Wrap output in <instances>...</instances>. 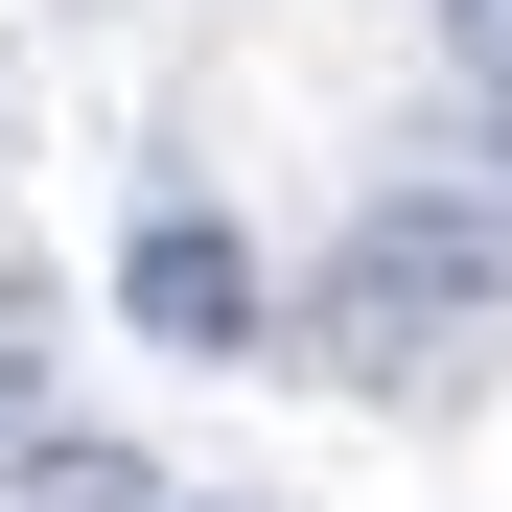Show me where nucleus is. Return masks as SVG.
Here are the masks:
<instances>
[{
  "mask_svg": "<svg viewBox=\"0 0 512 512\" xmlns=\"http://www.w3.org/2000/svg\"><path fill=\"white\" fill-rule=\"evenodd\" d=\"M512 280V256H489V210H443V187H396L350 256H326V373H419V326H466Z\"/></svg>",
  "mask_w": 512,
  "mask_h": 512,
  "instance_id": "1",
  "label": "nucleus"
},
{
  "mask_svg": "<svg viewBox=\"0 0 512 512\" xmlns=\"http://www.w3.org/2000/svg\"><path fill=\"white\" fill-rule=\"evenodd\" d=\"M117 303H140V350H187V373H233V350H256V256H233V210H140V256H117Z\"/></svg>",
  "mask_w": 512,
  "mask_h": 512,
  "instance_id": "2",
  "label": "nucleus"
},
{
  "mask_svg": "<svg viewBox=\"0 0 512 512\" xmlns=\"http://www.w3.org/2000/svg\"><path fill=\"white\" fill-rule=\"evenodd\" d=\"M24 512H163V489H140L117 443H24Z\"/></svg>",
  "mask_w": 512,
  "mask_h": 512,
  "instance_id": "3",
  "label": "nucleus"
},
{
  "mask_svg": "<svg viewBox=\"0 0 512 512\" xmlns=\"http://www.w3.org/2000/svg\"><path fill=\"white\" fill-rule=\"evenodd\" d=\"M443 47H466V94H489V70H512V0H443Z\"/></svg>",
  "mask_w": 512,
  "mask_h": 512,
  "instance_id": "4",
  "label": "nucleus"
},
{
  "mask_svg": "<svg viewBox=\"0 0 512 512\" xmlns=\"http://www.w3.org/2000/svg\"><path fill=\"white\" fill-rule=\"evenodd\" d=\"M489 163H512V70H489Z\"/></svg>",
  "mask_w": 512,
  "mask_h": 512,
  "instance_id": "5",
  "label": "nucleus"
}]
</instances>
